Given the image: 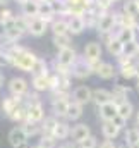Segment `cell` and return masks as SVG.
<instances>
[{"instance_id":"cell-1","label":"cell","mask_w":139,"mask_h":148,"mask_svg":"<svg viewBox=\"0 0 139 148\" xmlns=\"http://www.w3.org/2000/svg\"><path fill=\"white\" fill-rule=\"evenodd\" d=\"M9 55H10V64L24 73H31L38 60V57L33 52H29L24 47H17V45H12L9 48Z\"/></svg>"},{"instance_id":"cell-2","label":"cell","mask_w":139,"mask_h":148,"mask_svg":"<svg viewBox=\"0 0 139 148\" xmlns=\"http://www.w3.org/2000/svg\"><path fill=\"white\" fill-rule=\"evenodd\" d=\"M69 95L67 91H53V98H52V109L55 117H67L69 110Z\"/></svg>"},{"instance_id":"cell-3","label":"cell","mask_w":139,"mask_h":148,"mask_svg":"<svg viewBox=\"0 0 139 148\" xmlns=\"http://www.w3.org/2000/svg\"><path fill=\"white\" fill-rule=\"evenodd\" d=\"M117 28V12H106L105 16H102L98 19V24H96V31L100 35H112L113 29Z\"/></svg>"},{"instance_id":"cell-4","label":"cell","mask_w":139,"mask_h":148,"mask_svg":"<svg viewBox=\"0 0 139 148\" xmlns=\"http://www.w3.org/2000/svg\"><path fill=\"white\" fill-rule=\"evenodd\" d=\"M93 73H95V69H93V66L86 59H77V62L72 66V76L77 77V79L89 77Z\"/></svg>"},{"instance_id":"cell-5","label":"cell","mask_w":139,"mask_h":148,"mask_svg":"<svg viewBox=\"0 0 139 148\" xmlns=\"http://www.w3.org/2000/svg\"><path fill=\"white\" fill-rule=\"evenodd\" d=\"M28 117L26 121L28 122H35V124H40L45 121V112H43V105L40 102H28Z\"/></svg>"},{"instance_id":"cell-6","label":"cell","mask_w":139,"mask_h":148,"mask_svg":"<svg viewBox=\"0 0 139 148\" xmlns=\"http://www.w3.org/2000/svg\"><path fill=\"white\" fill-rule=\"evenodd\" d=\"M102 45L98 43V41H91V43H88L86 47H84V59L93 66V64H96V62H100V57H102Z\"/></svg>"},{"instance_id":"cell-7","label":"cell","mask_w":139,"mask_h":148,"mask_svg":"<svg viewBox=\"0 0 139 148\" xmlns=\"http://www.w3.org/2000/svg\"><path fill=\"white\" fill-rule=\"evenodd\" d=\"M9 93L12 97H24L28 93V81L24 77H12L9 83Z\"/></svg>"},{"instance_id":"cell-8","label":"cell","mask_w":139,"mask_h":148,"mask_svg":"<svg viewBox=\"0 0 139 148\" xmlns=\"http://www.w3.org/2000/svg\"><path fill=\"white\" fill-rule=\"evenodd\" d=\"M57 62L65 66V67H72L76 62H77V53L72 47H67L64 50H59V55H57Z\"/></svg>"},{"instance_id":"cell-9","label":"cell","mask_w":139,"mask_h":148,"mask_svg":"<svg viewBox=\"0 0 139 148\" xmlns=\"http://www.w3.org/2000/svg\"><path fill=\"white\" fill-rule=\"evenodd\" d=\"M72 102H77L81 105H86L88 102H93V91L88 86H77L72 91Z\"/></svg>"},{"instance_id":"cell-10","label":"cell","mask_w":139,"mask_h":148,"mask_svg":"<svg viewBox=\"0 0 139 148\" xmlns=\"http://www.w3.org/2000/svg\"><path fill=\"white\" fill-rule=\"evenodd\" d=\"M93 69H95V74L102 79H113L115 77V69L110 62H96L93 64Z\"/></svg>"},{"instance_id":"cell-11","label":"cell","mask_w":139,"mask_h":148,"mask_svg":"<svg viewBox=\"0 0 139 148\" xmlns=\"http://www.w3.org/2000/svg\"><path fill=\"white\" fill-rule=\"evenodd\" d=\"M55 5L53 2H40V12H38V17H41L43 21L50 23V21H55Z\"/></svg>"},{"instance_id":"cell-12","label":"cell","mask_w":139,"mask_h":148,"mask_svg":"<svg viewBox=\"0 0 139 148\" xmlns=\"http://www.w3.org/2000/svg\"><path fill=\"white\" fill-rule=\"evenodd\" d=\"M28 134H26V131L22 129V127H14V129H10V133H9V141H10V145L16 148L19 147V145H24V143H28Z\"/></svg>"},{"instance_id":"cell-13","label":"cell","mask_w":139,"mask_h":148,"mask_svg":"<svg viewBox=\"0 0 139 148\" xmlns=\"http://www.w3.org/2000/svg\"><path fill=\"white\" fill-rule=\"evenodd\" d=\"M98 109H100V117L103 119V122L113 121V117L119 115V103H117V102H110V103L102 105V107H98Z\"/></svg>"},{"instance_id":"cell-14","label":"cell","mask_w":139,"mask_h":148,"mask_svg":"<svg viewBox=\"0 0 139 148\" xmlns=\"http://www.w3.org/2000/svg\"><path fill=\"white\" fill-rule=\"evenodd\" d=\"M88 136H91V131H89V126H86V124H77V126H74L72 131H70L72 141H76L77 145H79L81 141H84Z\"/></svg>"},{"instance_id":"cell-15","label":"cell","mask_w":139,"mask_h":148,"mask_svg":"<svg viewBox=\"0 0 139 148\" xmlns=\"http://www.w3.org/2000/svg\"><path fill=\"white\" fill-rule=\"evenodd\" d=\"M93 102H95L98 107L106 105V103L113 102V93L108 91V90H105V88H98V90L93 91Z\"/></svg>"},{"instance_id":"cell-16","label":"cell","mask_w":139,"mask_h":148,"mask_svg":"<svg viewBox=\"0 0 139 148\" xmlns=\"http://www.w3.org/2000/svg\"><path fill=\"white\" fill-rule=\"evenodd\" d=\"M46 26H48L46 21H43L41 17H35V19H31V23H29L28 33L33 35V36H43L45 31H46Z\"/></svg>"},{"instance_id":"cell-17","label":"cell","mask_w":139,"mask_h":148,"mask_svg":"<svg viewBox=\"0 0 139 148\" xmlns=\"http://www.w3.org/2000/svg\"><path fill=\"white\" fill-rule=\"evenodd\" d=\"M22 103H24V102H22V98H21V97H12V95H10L9 98H3V103H2V112L9 117L12 112L16 110L19 105H22Z\"/></svg>"},{"instance_id":"cell-18","label":"cell","mask_w":139,"mask_h":148,"mask_svg":"<svg viewBox=\"0 0 139 148\" xmlns=\"http://www.w3.org/2000/svg\"><path fill=\"white\" fill-rule=\"evenodd\" d=\"M69 23V33L70 35H81L86 28V23L82 19V16H70L67 19Z\"/></svg>"},{"instance_id":"cell-19","label":"cell","mask_w":139,"mask_h":148,"mask_svg":"<svg viewBox=\"0 0 139 148\" xmlns=\"http://www.w3.org/2000/svg\"><path fill=\"white\" fill-rule=\"evenodd\" d=\"M117 28H134V29H138V17H132L125 12H117Z\"/></svg>"},{"instance_id":"cell-20","label":"cell","mask_w":139,"mask_h":148,"mask_svg":"<svg viewBox=\"0 0 139 148\" xmlns=\"http://www.w3.org/2000/svg\"><path fill=\"white\" fill-rule=\"evenodd\" d=\"M21 12H22V16H26V17H29V19L38 17V12H40V2H38V0H29V2L22 3V5H21Z\"/></svg>"},{"instance_id":"cell-21","label":"cell","mask_w":139,"mask_h":148,"mask_svg":"<svg viewBox=\"0 0 139 148\" xmlns=\"http://www.w3.org/2000/svg\"><path fill=\"white\" fill-rule=\"evenodd\" d=\"M124 47H125V45H124L117 36H113L110 41H106V50H108V53L113 55V57L124 55Z\"/></svg>"},{"instance_id":"cell-22","label":"cell","mask_w":139,"mask_h":148,"mask_svg":"<svg viewBox=\"0 0 139 148\" xmlns=\"http://www.w3.org/2000/svg\"><path fill=\"white\" fill-rule=\"evenodd\" d=\"M136 29L134 28H119V31L115 33V36L119 38L124 45L131 43V41H136Z\"/></svg>"},{"instance_id":"cell-23","label":"cell","mask_w":139,"mask_h":148,"mask_svg":"<svg viewBox=\"0 0 139 148\" xmlns=\"http://www.w3.org/2000/svg\"><path fill=\"white\" fill-rule=\"evenodd\" d=\"M16 21V19H14ZM24 35V31H21L14 23H10V24H7V35H5V40L9 41V43H16L17 40H21Z\"/></svg>"},{"instance_id":"cell-24","label":"cell","mask_w":139,"mask_h":148,"mask_svg":"<svg viewBox=\"0 0 139 148\" xmlns=\"http://www.w3.org/2000/svg\"><path fill=\"white\" fill-rule=\"evenodd\" d=\"M31 86H33V90H35V91H46V90H50L48 76H33Z\"/></svg>"},{"instance_id":"cell-25","label":"cell","mask_w":139,"mask_h":148,"mask_svg":"<svg viewBox=\"0 0 139 148\" xmlns=\"http://www.w3.org/2000/svg\"><path fill=\"white\" fill-rule=\"evenodd\" d=\"M52 31H53V35H70L67 19H55V21H52Z\"/></svg>"},{"instance_id":"cell-26","label":"cell","mask_w":139,"mask_h":148,"mask_svg":"<svg viewBox=\"0 0 139 148\" xmlns=\"http://www.w3.org/2000/svg\"><path fill=\"white\" fill-rule=\"evenodd\" d=\"M57 124H59V121H57L55 115L45 117V121L41 122V133H43V134H52V136H53V131H55Z\"/></svg>"},{"instance_id":"cell-27","label":"cell","mask_w":139,"mask_h":148,"mask_svg":"<svg viewBox=\"0 0 139 148\" xmlns=\"http://www.w3.org/2000/svg\"><path fill=\"white\" fill-rule=\"evenodd\" d=\"M102 133H103V136L106 138V140H113V138L119 136L120 129H119L112 121H108V122H103V126H102Z\"/></svg>"},{"instance_id":"cell-28","label":"cell","mask_w":139,"mask_h":148,"mask_svg":"<svg viewBox=\"0 0 139 148\" xmlns=\"http://www.w3.org/2000/svg\"><path fill=\"white\" fill-rule=\"evenodd\" d=\"M122 12L132 16V17H139V3L138 0H125L124 2V7H122Z\"/></svg>"},{"instance_id":"cell-29","label":"cell","mask_w":139,"mask_h":148,"mask_svg":"<svg viewBox=\"0 0 139 148\" xmlns=\"http://www.w3.org/2000/svg\"><path fill=\"white\" fill-rule=\"evenodd\" d=\"M125 143L131 145L132 148H139V129L138 127H131L125 131Z\"/></svg>"},{"instance_id":"cell-30","label":"cell","mask_w":139,"mask_h":148,"mask_svg":"<svg viewBox=\"0 0 139 148\" xmlns=\"http://www.w3.org/2000/svg\"><path fill=\"white\" fill-rule=\"evenodd\" d=\"M70 129L69 124L67 122H59L57 124V127H55V131H53V136L57 138V140H65L67 136H70Z\"/></svg>"},{"instance_id":"cell-31","label":"cell","mask_w":139,"mask_h":148,"mask_svg":"<svg viewBox=\"0 0 139 148\" xmlns=\"http://www.w3.org/2000/svg\"><path fill=\"white\" fill-rule=\"evenodd\" d=\"M132 112H134V107H132V103H131L129 100L119 103V115L124 117L125 121H129V119L132 117Z\"/></svg>"},{"instance_id":"cell-32","label":"cell","mask_w":139,"mask_h":148,"mask_svg":"<svg viewBox=\"0 0 139 148\" xmlns=\"http://www.w3.org/2000/svg\"><path fill=\"white\" fill-rule=\"evenodd\" d=\"M82 115V105L77 103V102H70L69 103V110H67V119L70 121H76Z\"/></svg>"},{"instance_id":"cell-33","label":"cell","mask_w":139,"mask_h":148,"mask_svg":"<svg viewBox=\"0 0 139 148\" xmlns=\"http://www.w3.org/2000/svg\"><path fill=\"white\" fill-rule=\"evenodd\" d=\"M112 93H113V102L120 103V102H125L127 93H129V88H124V86H120V84H115Z\"/></svg>"},{"instance_id":"cell-34","label":"cell","mask_w":139,"mask_h":148,"mask_svg":"<svg viewBox=\"0 0 139 148\" xmlns=\"http://www.w3.org/2000/svg\"><path fill=\"white\" fill-rule=\"evenodd\" d=\"M52 41L59 50H64V48L70 47V35H53Z\"/></svg>"},{"instance_id":"cell-35","label":"cell","mask_w":139,"mask_h":148,"mask_svg":"<svg viewBox=\"0 0 139 148\" xmlns=\"http://www.w3.org/2000/svg\"><path fill=\"white\" fill-rule=\"evenodd\" d=\"M33 76H50L48 74V66H46V62L43 60V59H38L35 64V67H33V71H31Z\"/></svg>"},{"instance_id":"cell-36","label":"cell","mask_w":139,"mask_h":148,"mask_svg":"<svg viewBox=\"0 0 139 148\" xmlns=\"http://www.w3.org/2000/svg\"><path fill=\"white\" fill-rule=\"evenodd\" d=\"M24 131H26V134L28 136H35V134H38L40 131H41V126L40 124H35V122H22V126H21Z\"/></svg>"},{"instance_id":"cell-37","label":"cell","mask_w":139,"mask_h":148,"mask_svg":"<svg viewBox=\"0 0 139 148\" xmlns=\"http://www.w3.org/2000/svg\"><path fill=\"white\" fill-rule=\"evenodd\" d=\"M120 76H122L124 79H132V77H136V64H129V66L120 67Z\"/></svg>"},{"instance_id":"cell-38","label":"cell","mask_w":139,"mask_h":148,"mask_svg":"<svg viewBox=\"0 0 139 148\" xmlns=\"http://www.w3.org/2000/svg\"><path fill=\"white\" fill-rule=\"evenodd\" d=\"M139 52V43L138 41H131V43H127L125 47H124V55H127V57H136Z\"/></svg>"},{"instance_id":"cell-39","label":"cell","mask_w":139,"mask_h":148,"mask_svg":"<svg viewBox=\"0 0 139 148\" xmlns=\"http://www.w3.org/2000/svg\"><path fill=\"white\" fill-rule=\"evenodd\" d=\"M55 136H52V134H43L41 136V140H40V147L43 148H55Z\"/></svg>"},{"instance_id":"cell-40","label":"cell","mask_w":139,"mask_h":148,"mask_svg":"<svg viewBox=\"0 0 139 148\" xmlns=\"http://www.w3.org/2000/svg\"><path fill=\"white\" fill-rule=\"evenodd\" d=\"M14 19H16V16L12 14V10H9V9H2L0 10V21H3L5 24L14 23Z\"/></svg>"},{"instance_id":"cell-41","label":"cell","mask_w":139,"mask_h":148,"mask_svg":"<svg viewBox=\"0 0 139 148\" xmlns=\"http://www.w3.org/2000/svg\"><path fill=\"white\" fill-rule=\"evenodd\" d=\"M79 148H98V141H96V138L91 134V136H88L84 141L79 143Z\"/></svg>"},{"instance_id":"cell-42","label":"cell","mask_w":139,"mask_h":148,"mask_svg":"<svg viewBox=\"0 0 139 148\" xmlns=\"http://www.w3.org/2000/svg\"><path fill=\"white\" fill-rule=\"evenodd\" d=\"M7 64H10V55H9V52H0V67H3V66H7Z\"/></svg>"},{"instance_id":"cell-43","label":"cell","mask_w":139,"mask_h":148,"mask_svg":"<svg viewBox=\"0 0 139 148\" xmlns=\"http://www.w3.org/2000/svg\"><path fill=\"white\" fill-rule=\"evenodd\" d=\"M119 64H120V67H124V66H129V64H134V62H132V57L120 55V57H119Z\"/></svg>"},{"instance_id":"cell-44","label":"cell","mask_w":139,"mask_h":148,"mask_svg":"<svg viewBox=\"0 0 139 148\" xmlns=\"http://www.w3.org/2000/svg\"><path fill=\"white\" fill-rule=\"evenodd\" d=\"M112 122H113V124H115V126H117L119 129H122V127H125V122H127V121H125L124 117L117 115V117H113V121H112Z\"/></svg>"},{"instance_id":"cell-45","label":"cell","mask_w":139,"mask_h":148,"mask_svg":"<svg viewBox=\"0 0 139 148\" xmlns=\"http://www.w3.org/2000/svg\"><path fill=\"white\" fill-rule=\"evenodd\" d=\"M98 148H119V147H117V145H115L112 140H105V141H103V143H102Z\"/></svg>"},{"instance_id":"cell-46","label":"cell","mask_w":139,"mask_h":148,"mask_svg":"<svg viewBox=\"0 0 139 148\" xmlns=\"http://www.w3.org/2000/svg\"><path fill=\"white\" fill-rule=\"evenodd\" d=\"M5 35H7V24L3 21H0V38L5 40Z\"/></svg>"},{"instance_id":"cell-47","label":"cell","mask_w":139,"mask_h":148,"mask_svg":"<svg viewBox=\"0 0 139 148\" xmlns=\"http://www.w3.org/2000/svg\"><path fill=\"white\" fill-rule=\"evenodd\" d=\"M60 148H76V147H74V143H64Z\"/></svg>"},{"instance_id":"cell-48","label":"cell","mask_w":139,"mask_h":148,"mask_svg":"<svg viewBox=\"0 0 139 148\" xmlns=\"http://www.w3.org/2000/svg\"><path fill=\"white\" fill-rule=\"evenodd\" d=\"M136 79L139 81V62L136 64Z\"/></svg>"},{"instance_id":"cell-49","label":"cell","mask_w":139,"mask_h":148,"mask_svg":"<svg viewBox=\"0 0 139 148\" xmlns=\"http://www.w3.org/2000/svg\"><path fill=\"white\" fill-rule=\"evenodd\" d=\"M119 148H132V147H131V145H127V143H124V145H120Z\"/></svg>"},{"instance_id":"cell-50","label":"cell","mask_w":139,"mask_h":148,"mask_svg":"<svg viewBox=\"0 0 139 148\" xmlns=\"http://www.w3.org/2000/svg\"><path fill=\"white\" fill-rule=\"evenodd\" d=\"M16 148H29V145H28V143H24V145H19V147H16Z\"/></svg>"},{"instance_id":"cell-51","label":"cell","mask_w":139,"mask_h":148,"mask_svg":"<svg viewBox=\"0 0 139 148\" xmlns=\"http://www.w3.org/2000/svg\"><path fill=\"white\" fill-rule=\"evenodd\" d=\"M16 2H17V3H21V5H22V3H26V2H29V0H16Z\"/></svg>"},{"instance_id":"cell-52","label":"cell","mask_w":139,"mask_h":148,"mask_svg":"<svg viewBox=\"0 0 139 148\" xmlns=\"http://www.w3.org/2000/svg\"><path fill=\"white\" fill-rule=\"evenodd\" d=\"M2 86H3V76L0 74V88H2Z\"/></svg>"},{"instance_id":"cell-53","label":"cell","mask_w":139,"mask_h":148,"mask_svg":"<svg viewBox=\"0 0 139 148\" xmlns=\"http://www.w3.org/2000/svg\"><path fill=\"white\" fill-rule=\"evenodd\" d=\"M136 126H139V112L136 114Z\"/></svg>"},{"instance_id":"cell-54","label":"cell","mask_w":139,"mask_h":148,"mask_svg":"<svg viewBox=\"0 0 139 148\" xmlns=\"http://www.w3.org/2000/svg\"><path fill=\"white\" fill-rule=\"evenodd\" d=\"M7 3V0H0V5H5Z\"/></svg>"},{"instance_id":"cell-55","label":"cell","mask_w":139,"mask_h":148,"mask_svg":"<svg viewBox=\"0 0 139 148\" xmlns=\"http://www.w3.org/2000/svg\"><path fill=\"white\" fill-rule=\"evenodd\" d=\"M108 2H110V5H112V3H115V2H119V0H108Z\"/></svg>"},{"instance_id":"cell-56","label":"cell","mask_w":139,"mask_h":148,"mask_svg":"<svg viewBox=\"0 0 139 148\" xmlns=\"http://www.w3.org/2000/svg\"><path fill=\"white\" fill-rule=\"evenodd\" d=\"M38 2H55V0H38Z\"/></svg>"},{"instance_id":"cell-57","label":"cell","mask_w":139,"mask_h":148,"mask_svg":"<svg viewBox=\"0 0 139 148\" xmlns=\"http://www.w3.org/2000/svg\"><path fill=\"white\" fill-rule=\"evenodd\" d=\"M138 29H139V17H138Z\"/></svg>"},{"instance_id":"cell-58","label":"cell","mask_w":139,"mask_h":148,"mask_svg":"<svg viewBox=\"0 0 139 148\" xmlns=\"http://www.w3.org/2000/svg\"><path fill=\"white\" fill-rule=\"evenodd\" d=\"M35 148H43V147H40V145H38V147H35Z\"/></svg>"},{"instance_id":"cell-59","label":"cell","mask_w":139,"mask_h":148,"mask_svg":"<svg viewBox=\"0 0 139 148\" xmlns=\"http://www.w3.org/2000/svg\"><path fill=\"white\" fill-rule=\"evenodd\" d=\"M138 91H139V83H138Z\"/></svg>"},{"instance_id":"cell-60","label":"cell","mask_w":139,"mask_h":148,"mask_svg":"<svg viewBox=\"0 0 139 148\" xmlns=\"http://www.w3.org/2000/svg\"><path fill=\"white\" fill-rule=\"evenodd\" d=\"M138 57H139V52H138Z\"/></svg>"},{"instance_id":"cell-61","label":"cell","mask_w":139,"mask_h":148,"mask_svg":"<svg viewBox=\"0 0 139 148\" xmlns=\"http://www.w3.org/2000/svg\"><path fill=\"white\" fill-rule=\"evenodd\" d=\"M138 3H139V0H138Z\"/></svg>"}]
</instances>
